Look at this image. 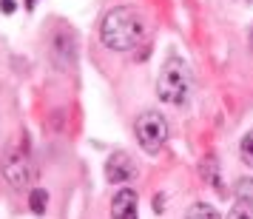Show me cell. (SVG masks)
<instances>
[{
  "label": "cell",
  "instance_id": "277c9868",
  "mask_svg": "<svg viewBox=\"0 0 253 219\" xmlns=\"http://www.w3.org/2000/svg\"><path fill=\"white\" fill-rule=\"evenodd\" d=\"M134 134L145 154H160L168 139V120L160 111H142L134 123Z\"/></svg>",
  "mask_w": 253,
  "mask_h": 219
},
{
  "label": "cell",
  "instance_id": "5b68a950",
  "mask_svg": "<svg viewBox=\"0 0 253 219\" xmlns=\"http://www.w3.org/2000/svg\"><path fill=\"white\" fill-rule=\"evenodd\" d=\"M134 176H137V165L126 151H117L105 160V179L111 185H123L128 179H134Z\"/></svg>",
  "mask_w": 253,
  "mask_h": 219
},
{
  "label": "cell",
  "instance_id": "52a82bcc",
  "mask_svg": "<svg viewBox=\"0 0 253 219\" xmlns=\"http://www.w3.org/2000/svg\"><path fill=\"white\" fill-rule=\"evenodd\" d=\"M182 219H222V217H219V211L213 205H208V202H194V205L185 211Z\"/></svg>",
  "mask_w": 253,
  "mask_h": 219
},
{
  "label": "cell",
  "instance_id": "4fadbf2b",
  "mask_svg": "<svg viewBox=\"0 0 253 219\" xmlns=\"http://www.w3.org/2000/svg\"><path fill=\"white\" fill-rule=\"evenodd\" d=\"M251 48H253V32H251Z\"/></svg>",
  "mask_w": 253,
  "mask_h": 219
},
{
  "label": "cell",
  "instance_id": "7c38bea8",
  "mask_svg": "<svg viewBox=\"0 0 253 219\" xmlns=\"http://www.w3.org/2000/svg\"><path fill=\"white\" fill-rule=\"evenodd\" d=\"M0 9H3L6 14H12L14 12V3H12V0H0Z\"/></svg>",
  "mask_w": 253,
  "mask_h": 219
},
{
  "label": "cell",
  "instance_id": "30bf717a",
  "mask_svg": "<svg viewBox=\"0 0 253 219\" xmlns=\"http://www.w3.org/2000/svg\"><path fill=\"white\" fill-rule=\"evenodd\" d=\"M239 157H242L245 165H251V168H253V128L239 139Z\"/></svg>",
  "mask_w": 253,
  "mask_h": 219
},
{
  "label": "cell",
  "instance_id": "3957f363",
  "mask_svg": "<svg viewBox=\"0 0 253 219\" xmlns=\"http://www.w3.org/2000/svg\"><path fill=\"white\" fill-rule=\"evenodd\" d=\"M0 171H3V179L9 182L12 191H26L32 185V179H35V162H32V154H29V142L26 139H20L17 145L9 148V154L3 157Z\"/></svg>",
  "mask_w": 253,
  "mask_h": 219
},
{
  "label": "cell",
  "instance_id": "8fae6325",
  "mask_svg": "<svg viewBox=\"0 0 253 219\" xmlns=\"http://www.w3.org/2000/svg\"><path fill=\"white\" fill-rule=\"evenodd\" d=\"M233 194H236V199H251V202H253V179H248V176L236 179V185H233Z\"/></svg>",
  "mask_w": 253,
  "mask_h": 219
},
{
  "label": "cell",
  "instance_id": "9c48e42d",
  "mask_svg": "<svg viewBox=\"0 0 253 219\" xmlns=\"http://www.w3.org/2000/svg\"><path fill=\"white\" fill-rule=\"evenodd\" d=\"M225 219H253V202L251 199H236Z\"/></svg>",
  "mask_w": 253,
  "mask_h": 219
},
{
  "label": "cell",
  "instance_id": "6da1fadb",
  "mask_svg": "<svg viewBox=\"0 0 253 219\" xmlns=\"http://www.w3.org/2000/svg\"><path fill=\"white\" fill-rule=\"evenodd\" d=\"M100 40L111 51H131L145 40V14L137 6H117L103 17Z\"/></svg>",
  "mask_w": 253,
  "mask_h": 219
},
{
  "label": "cell",
  "instance_id": "7a4b0ae2",
  "mask_svg": "<svg viewBox=\"0 0 253 219\" xmlns=\"http://www.w3.org/2000/svg\"><path fill=\"white\" fill-rule=\"evenodd\" d=\"M194 94V74L185 57H171L162 63L160 74H157V97L168 105H185Z\"/></svg>",
  "mask_w": 253,
  "mask_h": 219
},
{
  "label": "cell",
  "instance_id": "5bb4252c",
  "mask_svg": "<svg viewBox=\"0 0 253 219\" xmlns=\"http://www.w3.org/2000/svg\"><path fill=\"white\" fill-rule=\"evenodd\" d=\"M245 3H251V0H245Z\"/></svg>",
  "mask_w": 253,
  "mask_h": 219
},
{
  "label": "cell",
  "instance_id": "ba28073f",
  "mask_svg": "<svg viewBox=\"0 0 253 219\" xmlns=\"http://www.w3.org/2000/svg\"><path fill=\"white\" fill-rule=\"evenodd\" d=\"M46 205H48V191L46 188H32L29 191V208H32V214L43 217L46 214Z\"/></svg>",
  "mask_w": 253,
  "mask_h": 219
},
{
  "label": "cell",
  "instance_id": "8992f818",
  "mask_svg": "<svg viewBox=\"0 0 253 219\" xmlns=\"http://www.w3.org/2000/svg\"><path fill=\"white\" fill-rule=\"evenodd\" d=\"M111 219H139L137 214V191L120 188L111 199Z\"/></svg>",
  "mask_w": 253,
  "mask_h": 219
}]
</instances>
